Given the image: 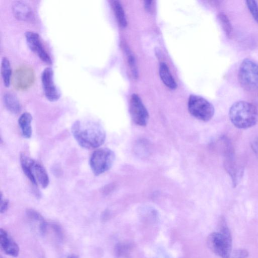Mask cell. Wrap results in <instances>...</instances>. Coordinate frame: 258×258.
<instances>
[{
	"mask_svg": "<svg viewBox=\"0 0 258 258\" xmlns=\"http://www.w3.org/2000/svg\"><path fill=\"white\" fill-rule=\"evenodd\" d=\"M67 258H79V257L75 254H70V255H68Z\"/></svg>",
	"mask_w": 258,
	"mask_h": 258,
	"instance_id": "29",
	"label": "cell"
},
{
	"mask_svg": "<svg viewBox=\"0 0 258 258\" xmlns=\"http://www.w3.org/2000/svg\"><path fill=\"white\" fill-rule=\"evenodd\" d=\"M25 37L30 49L36 53L38 56L47 63H51V58L44 47L39 34L33 31L25 32Z\"/></svg>",
	"mask_w": 258,
	"mask_h": 258,
	"instance_id": "11",
	"label": "cell"
},
{
	"mask_svg": "<svg viewBox=\"0 0 258 258\" xmlns=\"http://www.w3.org/2000/svg\"><path fill=\"white\" fill-rule=\"evenodd\" d=\"M224 166L226 170L231 176L233 185L238 183L243 172L242 167H240L233 158V150L224 154Z\"/></svg>",
	"mask_w": 258,
	"mask_h": 258,
	"instance_id": "12",
	"label": "cell"
},
{
	"mask_svg": "<svg viewBox=\"0 0 258 258\" xmlns=\"http://www.w3.org/2000/svg\"><path fill=\"white\" fill-rule=\"evenodd\" d=\"M248 255V252L246 249H239L234 252L231 258H247Z\"/></svg>",
	"mask_w": 258,
	"mask_h": 258,
	"instance_id": "25",
	"label": "cell"
},
{
	"mask_svg": "<svg viewBox=\"0 0 258 258\" xmlns=\"http://www.w3.org/2000/svg\"><path fill=\"white\" fill-rule=\"evenodd\" d=\"M130 112L131 118L135 123L140 126H146L149 115L140 97L133 94L130 102Z\"/></svg>",
	"mask_w": 258,
	"mask_h": 258,
	"instance_id": "9",
	"label": "cell"
},
{
	"mask_svg": "<svg viewBox=\"0 0 258 258\" xmlns=\"http://www.w3.org/2000/svg\"><path fill=\"white\" fill-rule=\"evenodd\" d=\"M154 1H146L145 2V8L146 11L149 13H152L154 10Z\"/></svg>",
	"mask_w": 258,
	"mask_h": 258,
	"instance_id": "28",
	"label": "cell"
},
{
	"mask_svg": "<svg viewBox=\"0 0 258 258\" xmlns=\"http://www.w3.org/2000/svg\"><path fill=\"white\" fill-rule=\"evenodd\" d=\"M72 133L78 144L86 149L99 147L106 139L104 128L95 121L76 120L72 126Z\"/></svg>",
	"mask_w": 258,
	"mask_h": 258,
	"instance_id": "1",
	"label": "cell"
},
{
	"mask_svg": "<svg viewBox=\"0 0 258 258\" xmlns=\"http://www.w3.org/2000/svg\"><path fill=\"white\" fill-rule=\"evenodd\" d=\"M32 115L28 112L23 113L18 119V124L22 135L26 139H29L32 136Z\"/></svg>",
	"mask_w": 258,
	"mask_h": 258,
	"instance_id": "15",
	"label": "cell"
},
{
	"mask_svg": "<svg viewBox=\"0 0 258 258\" xmlns=\"http://www.w3.org/2000/svg\"><path fill=\"white\" fill-rule=\"evenodd\" d=\"M112 8L119 25L122 27H126L127 21L124 10L120 3L118 1H114L112 2Z\"/></svg>",
	"mask_w": 258,
	"mask_h": 258,
	"instance_id": "20",
	"label": "cell"
},
{
	"mask_svg": "<svg viewBox=\"0 0 258 258\" xmlns=\"http://www.w3.org/2000/svg\"><path fill=\"white\" fill-rule=\"evenodd\" d=\"M251 147L258 158V137L255 138L251 143Z\"/></svg>",
	"mask_w": 258,
	"mask_h": 258,
	"instance_id": "27",
	"label": "cell"
},
{
	"mask_svg": "<svg viewBox=\"0 0 258 258\" xmlns=\"http://www.w3.org/2000/svg\"><path fill=\"white\" fill-rule=\"evenodd\" d=\"M218 18L225 34L230 37L232 33V27L227 16L223 13H220L218 15Z\"/></svg>",
	"mask_w": 258,
	"mask_h": 258,
	"instance_id": "21",
	"label": "cell"
},
{
	"mask_svg": "<svg viewBox=\"0 0 258 258\" xmlns=\"http://www.w3.org/2000/svg\"><path fill=\"white\" fill-rule=\"evenodd\" d=\"M9 206V201L7 199H3V196L1 193V207L0 211L1 213H5L8 209Z\"/></svg>",
	"mask_w": 258,
	"mask_h": 258,
	"instance_id": "26",
	"label": "cell"
},
{
	"mask_svg": "<svg viewBox=\"0 0 258 258\" xmlns=\"http://www.w3.org/2000/svg\"><path fill=\"white\" fill-rule=\"evenodd\" d=\"M188 109L193 116L206 122L211 119L215 112L212 103L204 97L195 95H191L189 97Z\"/></svg>",
	"mask_w": 258,
	"mask_h": 258,
	"instance_id": "7",
	"label": "cell"
},
{
	"mask_svg": "<svg viewBox=\"0 0 258 258\" xmlns=\"http://www.w3.org/2000/svg\"><path fill=\"white\" fill-rule=\"evenodd\" d=\"M229 117L235 126L240 129H246L256 123L258 120V110L250 102L238 101L230 107Z\"/></svg>",
	"mask_w": 258,
	"mask_h": 258,
	"instance_id": "2",
	"label": "cell"
},
{
	"mask_svg": "<svg viewBox=\"0 0 258 258\" xmlns=\"http://www.w3.org/2000/svg\"><path fill=\"white\" fill-rule=\"evenodd\" d=\"M159 72L160 78L166 86L171 89L176 88L177 84L165 63H160Z\"/></svg>",
	"mask_w": 258,
	"mask_h": 258,
	"instance_id": "16",
	"label": "cell"
},
{
	"mask_svg": "<svg viewBox=\"0 0 258 258\" xmlns=\"http://www.w3.org/2000/svg\"><path fill=\"white\" fill-rule=\"evenodd\" d=\"M115 155L113 151L107 148L95 150L90 158V166L95 175H100L112 166Z\"/></svg>",
	"mask_w": 258,
	"mask_h": 258,
	"instance_id": "6",
	"label": "cell"
},
{
	"mask_svg": "<svg viewBox=\"0 0 258 258\" xmlns=\"http://www.w3.org/2000/svg\"><path fill=\"white\" fill-rule=\"evenodd\" d=\"M26 215L29 219L35 223L37 222L38 224L39 232L41 234H45L47 224L40 214L33 209H28L26 211Z\"/></svg>",
	"mask_w": 258,
	"mask_h": 258,
	"instance_id": "18",
	"label": "cell"
},
{
	"mask_svg": "<svg viewBox=\"0 0 258 258\" xmlns=\"http://www.w3.org/2000/svg\"><path fill=\"white\" fill-rule=\"evenodd\" d=\"M35 80L33 68L28 65H21L15 70L12 76L14 87L18 90H24L30 87Z\"/></svg>",
	"mask_w": 258,
	"mask_h": 258,
	"instance_id": "8",
	"label": "cell"
},
{
	"mask_svg": "<svg viewBox=\"0 0 258 258\" xmlns=\"http://www.w3.org/2000/svg\"><path fill=\"white\" fill-rule=\"evenodd\" d=\"M130 245L125 243H118L115 247L114 253L118 258H127L130 251Z\"/></svg>",
	"mask_w": 258,
	"mask_h": 258,
	"instance_id": "23",
	"label": "cell"
},
{
	"mask_svg": "<svg viewBox=\"0 0 258 258\" xmlns=\"http://www.w3.org/2000/svg\"><path fill=\"white\" fill-rule=\"evenodd\" d=\"M1 75L5 86L10 85L12 77V69L10 62L7 57H3L1 66Z\"/></svg>",
	"mask_w": 258,
	"mask_h": 258,
	"instance_id": "19",
	"label": "cell"
},
{
	"mask_svg": "<svg viewBox=\"0 0 258 258\" xmlns=\"http://www.w3.org/2000/svg\"><path fill=\"white\" fill-rule=\"evenodd\" d=\"M20 159L23 171L31 183L36 186L46 188L49 179L43 166L24 153L21 154Z\"/></svg>",
	"mask_w": 258,
	"mask_h": 258,
	"instance_id": "4",
	"label": "cell"
},
{
	"mask_svg": "<svg viewBox=\"0 0 258 258\" xmlns=\"http://www.w3.org/2000/svg\"><path fill=\"white\" fill-rule=\"evenodd\" d=\"M219 226V231L212 232L208 236V246L220 257L230 258L232 250V236L223 218L221 219Z\"/></svg>",
	"mask_w": 258,
	"mask_h": 258,
	"instance_id": "3",
	"label": "cell"
},
{
	"mask_svg": "<svg viewBox=\"0 0 258 258\" xmlns=\"http://www.w3.org/2000/svg\"><path fill=\"white\" fill-rule=\"evenodd\" d=\"M41 82L46 97L50 101L57 100L60 92L53 80V72L50 67L44 69L41 74Z\"/></svg>",
	"mask_w": 258,
	"mask_h": 258,
	"instance_id": "10",
	"label": "cell"
},
{
	"mask_svg": "<svg viewBox=\"0 0 258 258\" xmlns=\"http://www.w3.org/2000/svg\"><path fill=\"white\" fill-rule=\"evenodd\" d=\"M238 79L244 89L248 91L257 90L258 63L251 58H244L239 68Z\"/></svg>",
	"mask_w": 258,
	"mask_h": 258,
	"instance_id": "5",
	"label": "cell"
},
{
	"mask_svg": "<svg viewBox=\"0 0 258 258\" xmlns=\"http://www.w3.org/2000/svg\"><path fill=\"white\" fill-rule=\"evenodd\" d=\"M246 5L254 21L258 24V4L255 1H245Z\"/></svg>",
	"mask_w": 258,
	"mask_h": 258,
	"instance_id": "24",
	"label": "cell"
},
{
	"mask_svg": "<svg viewBox=\"0 0 258 258\" xmlns=\"http://www.w3.org/2000/svg\"><path fill=\"white\" fill-rule=\"evenodd\" d=\"M0 245L2 250L6 254L17 257L19 253V247L15 241L3 229L0 230Z\"/></svg>",
	"mask_w": 258,
	"mask_h": 258,
	"instance_id": "13",
	"label": "cell"
},
{
	"mask_svg": "<svg viewBox=\"0 0 258 258\" xmlns=\"http://www.w3.org/2000/svg\"><path fill=\"white\" fill-rule=\"evenodd\" d=\"M4 101L7 108L12 113H18L21 110V105L17 96L11 92L4 95Z\"/></svg>",
	"mask_w": 258,
	"mask_h": 258,
	"instance_id": "17",
	"label": "cell"
},
{
	"mask_svg": "<svg viewBox=\"0 0 258 258\" xmlns=\"http://www.w3.org/2000/svg\"><path fill=\"white\" fill-rule=\"evenodd\" d=\"M1 258H2V257H1Z\"/></svg>",
	"mask_w": 258,
	"mask_h": 258,
	"instance_id": "30",
	"label": "cell"
},
{
	"mask_svg": "<svg viewBox=\"0 0 258 258\" xmlns=\"http://www.w3.org/2000/svg\"><path fill=\"white\" fill-rule=\"evenodd\" d=\"M125 52L127 57V62L128 66L132 72L133 78L136 79L138 77V71L136 63V61L134 55L131 52V50L125 47Z\"/></svg>",
	"mask_w": 258,
	"mask_h": 258,
	"instance_id": "22",
	"label": "cell"
},
{
	"mask_svg": "<svg viewBox=\"0 0 258 258\" xmlns=\"http://www.w3.org/2000/svg\"><path fill=\"white\" fill-rule=\"evenodd\" d=\"M12 9L15 16L20 20H27L32 16L31 8L25 2L16 1L13 5Z\"/></svg>",
	"mask_w": 258,
	"mask_h": 258,
	"instance_id": "14",
	"label": "cell"
}]
</instances>
